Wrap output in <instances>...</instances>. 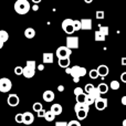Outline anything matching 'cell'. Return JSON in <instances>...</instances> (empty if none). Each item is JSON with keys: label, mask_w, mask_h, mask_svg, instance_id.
<instances>
[{"label": "cell", "mask_w": 126, "mask_h": 126, "mask_svg": "<svg viewBox=\"0 0 126 126\" xmlns=\"http://www.w3.org/2000/svg\"><path fill=\"white\" fill-rule=\"evenodd\" d=\"M12 87V82L8 78H1L0 79V92L1 93H8Z\"/></svg>", "instance_id": "277c9868"}, {"label": "cell", "mask_w": 126, "mask_h": 126, "mask_svg": "<svg viewBox=\"0 0 126 126\" xmlns=\"http://www.w3.org/2000/svg\"><path fill=\"white\" fill-rule=\"evenodd\" d=\"M50 111L52 112L53 114H54L55 116H58V115H60V114H62V112H63V109H62V105L61 104H58V103H55V104H53L52 106H51V109H50Z\"/></svg>", "instance_id": "5bb4252c"}, {"label": "cell", "mask_w": 126, "mask_h": 126, "mask_svg": "<svg viewBox=\"0 0 126 126\" xmlns=\"http://www.w3.org/2000/svg\"><path fill=\"white\" fill-rule=\"evenodd\" d=\"M94 104H95V107L97 111H104L107 107V100L106 98H103L102 96H101L100 98L94 101Z\"/></svg>", "instance_id": "ba28073f"}, {"label": "cell", "mask_w": 126, "mask_h": 126, "mask_svg": "<svg viewBox=\"0 0 126 126\" xmlns=\"http://www.w3.org/2000/svg\"><path fill=\"white\" fill-rule=\"evenodd\" d=\"M96 71H97V73H98V76H102V78H105V76L109 74V72H110V70H109V66L107 65H104V64H102V65H100V66L96 69Z\"/></svg>", "instance_id": "4fadbf2b"}, {"label": "cell", "mask_w": 126, "mask_h": 126, "mask_svg": "<svg viewBox=\"0 0 126 126\" xmlns=\"http://www.w3.org/2000/svg\"><path fill=\"white\" fill-rule=\"evenodd\" d=\"M54 96H55V95H54V92L51 91V90H47V91L43 93L42 97H43L44 102L50 103V102H52V101L54 100Z\"/></svg>", "instance_id": "7c38bea8"}, {"label": "cell", "mask_w": 126, "mask_h": 126, "mask_svg": "<svg viewBox=\"0 0 126 126\" xmlns=\"http://www.w3.org/2000/svg\"><path fill=\"white\" fill-rule=\"evenodd\" d=\"M15 74L16 75H22V66H16L15 67Z\"/></svg>", "instance_id": "8d00e7d4"}, {"label": "cell", "mask_w": 126, "mask_h": 126, "mask_svg": "<svg viewBox=\"0 0 126 126\" xmlns=\"http://www.w3.org/2000/svg\"><path fill=\"white\" fill-rule=\"evenodd\" d=\"M15 121L17 123H19V124H21L22 123V113H18L17 115L15 116Z\"/></svg>", "instance_id": "e575fe53"}, {"label": "cell", "mask_w": 126, "mask_h": 126, "mask_svg": "<svg viewBox=\"0 0 126 126\" xmlns=\"http://www.w3.org/2000/svg\"><path fill=\"white\" fill-rule=\"evenodd\" d=\"M7 103H8L9 106L16 107V106L19 105L20 98H19V96H18L17 94H10V95L8 96V98H7Z\"/></svg>", "instance_id": "30bf717a"}, {"label": "cell", "mask_w": 126, "mask_h": 126, "mask_svg": "<svg viewBox=\"0 0 126 126\" xmlns=\"http://www.w3.org/2000/svg\"><path fill=\"white\" fill-rule=\"evenodd\" d=\"M37 69L39 70V71H43V70H44V64H39V65H37Z\"/></svg>", "instance_id": "60d3db41"}, {"label": "cell", "mask_w": 126, "mask_h": 126, "mask_svg": "<svg viewBox=\"0 0 126 126\" xmlns=\"http://www.w3.org/2000/svg\"><path fill=\"white\" fill-rule=\"evenodd\" d=\"M89 75H90V78L93 79V80L97 79L98 78V73H97V71H96V69H92L91 71L89 72Z\"/></svg>", "instance_id": "83f0119b"}, {"label": "cell", "mask_w": 126, "mask_h": 126, "mask_svg": "<svg viewBox=\"0 0 126 126\" xmlns=\"http://www.w3.org/2000/svg\"><path fill=\"white\" fill-rule=\"evenodd\" d=\"M3 44H4V43L1 41V40H0V50H1V49H2V47H3Z\"/></svg>", "instance_id": "7dc6e473"}, {"label": "cell", "mask_w": 126, "mask_h": 126, "mask_svg": "<svg viewBox=\"0 0 126 126\" xmlns=\"http://www.w3.org/2000/svg\"><path fill=\"white\" fill-rule=\"evenodd\" d=\"M93 87H94V85H93V84H91V83H89V84L85 85V87L83 89V91H84V93H85V94H89V93H90V91H91V90L93 89Z\"/></svg>", "instance_id": "1f68e13d"}, {"label": "cell", "mask_w": 126, "mask_h": 126, "mask_svg": "<svg viewBox=\"0 0 126 126\" xmlns=\"http://www.w3.org/2000/svg\"><path fill=\"white\" fill-rule=\"evenodd\" d=\"M55 54H57L58 59H61V58H70V55L72 54V50L69 49L67 47L62 46V47H59V48L57 49Z\"/></svg>", "instance_id": "8992f818"}, {"label": "cell", "mask_w": 126, "mask_h": 126, "mask_svg": "<svg viewBox=\"0 0 126 126\" xmlns=\"http://www.w3.org/2000/svg\"><path fill=\"white\" fill-rule=\"evenodd\" d=\"M42 60H43V63H53V61H54V54L51 52H46L43 53Z\"/></svg>", "instance_id": "e0dca14e"}, {"label": "cell", "mask_w": 126, "mask_h": 126, "mask_svg": "<svg viewBox=\"0 0 126 126\" xmlns=\"http://www.w3.org/2000/svg\"><path fill=\"white\" fill-rule=\"evenodd\" d=\"M58 91H59V92H63V91H64V85H59V86H58Z\"/></svg>", "instance_id": "ee69618b"}, {"label": "cell", "mask_w": 126, "mask_h": 126, "mask_svg": "<svg viewBox=\"0 0 126 126\" xmlns=\"http://www.w3.org/2000/svg\"><path fill=\"white\" fill-rule=\"evenodd\" d=\"M31 9H32L33 11H38V10H39V4H33Z\"/></svg>", "instance_id": "7bdbcfd3"}, {"label": "cell", "mask_w": 126, "mask_h": 126, "mask_svg": "<svg viewBox=\"0 0 126 126\" xmlns=\"http://www.w3.org/2000/svg\"><path fill=\"white\" fill-rule=\"evenodd\" d=\"M121 81H122L123 83H126V72L121 74Z\"/></svg>", "instance_id": "ab89813d"}, {"label": "cell", "mask_w": 126, "mask_h": 126, "mask_svg": "<svg viewBox=\"0 0 126 126\" xmlns=\"http://www.w3.org/2000/svg\"><path fill=\"white\" fill-rule=\"evenodd\" d=\"M31 1H32V2H33V3H34V4H39V3H40V2H41V1H42V0H31Z\"/></svg>", "instance_id": "bcb514c9"}, {"label": "cell", "mask_w": 126, "mask_h": 126, "mask_svg": "<svg viewBox=\"0 0 126 126\" xmlns=\"http://www.w3.org/2000/svg\"><path fill=\"white\" fill-rule=\"evenodd\" d=\"M80 110H83V111H85L86 113H89V111H90V106L87 104H85L84 102L83 103H78L76 102V104L74 105V111H80Z\"/></svg>", "instance_id": "2e32d148"}, {"label": "cell", "mask_w": 126, "mask_h": 126, "mask_svg": "<svg viewBox=\"0 0 126 126\" xmlns=\"http://www.w3.org/2000/svg\"><path fill=\"white\" fill-rule=\"evenodd\" d=\"M122 125H123V126H126V118L122 122Z\"/></svg>", "instance_id": "c3c4849f"}, {"label": "cell", "mask_w": 126, "mask_h": 126, "mask_svg": "<svg viewBox=\"0 0 126 126\" xmlns=\"http://www.w3.org/2000/svg\"><path fill=\"white\" fill-rule=\"evenodd\" d=\"M24 37L27 39H33L35 37V30L33 28H27L24 30Z\"/></svg>", "instance_id": "d6986e66"}, {"label": "cell", "mask_w": 126, "mask_h": 126, "mask_svg": "<svg viewBox=\"0 0 126 126\" xmlns=\"http://www.w3.org/2000/svg\"><path fill=\"white\" fill-rule=\"evenodd\" d=\"M85 95H86L85 93H82V94H80V95H78L76 96V102L78 103H83L84 102V100H85Z\"/></svg>", "instance_id": "d6a6232c"}, {"label": "cell", "mask_w": 126, "mask_h": 126, "mask_svg": "<svg viewBox=\"0 0 126 126\" xmlns=\"http://www.w3.org/2000/svg\"><path fill=\"white\" fill-rule=\"evenodd\" d=\"M69 49H79V38L78 37H67L66 38V46Z\"/></svg>", "instance_id": "52a82bcc"}, {"label": "cell", "mask_w": 126, "mask_h": 126, "mask_svg": "<svg viewBox=\"0 0 126 126\" xmlns=\"http://www.w3.org/2000/svg\"><path fill=\"white\" fill-rule=\"evenodd\" d=\"M81 21V30H92V20L91 19H82Z\"/></svg>", "instance_id": "8fae6325"}, {"label": "cell", "mask_w": 126, "mask_h": 126, "mask_svg": "<svg viewBox=\"0 0 126 126\" xmlns=\"http://www.w3.org/2000/svg\"><path fill=\"white\" fill-rule=\"evenodd\" d=\"M98 31H100L103 35L107 37V35H109V32H110V29H109V27H100Z\"/></svg>", "instance_id": "4316f807"}, {"label": "cell", "mask_w": 126, "mask_h": 126, "mask_svg": "<svg viewBox=\"0 0 126 126\" xmlns=\"http://www.w3.org/2000/svg\"><path fill=\"white\" fill-rule=\"evenodd\" d=\"M95 17H96V19H104V17H105V13H104V11L103 10H97L96 11V13H95Z\"/></svg>", "instance_id": "4dcf8cb0"}, {"label": "cell", "mask_w": 126, "mask_h": 126, "mask_svg": "<svg viewBox=\"0 0 126 126\" xmlns=\"http://www.w3.org/2000/svg\"><path fill=\"white\" fill-rule=\"evenodd\" d=\"M94 39H95V41H97V42H104L105 41V39H106V37L105 35H103L102 33L100 32V31H95V33H94Z\"/></svg>", "instance_id": "7402d4cb"}, {"label": "cell", "mask_w": 126, "mask_h": 126, "mask_svg": "<svg viewBox=\"0 0 126 126\" xmlns=\"http://www.w3.org/2000/svg\"><path fill=\"white\" fill-rule=\"evenodd\" d=\"M55 126H67V123L66 122H63V121H60V122L55 123Z\"/></svg>", "instance_id": "f35d334b"}, {"label": "cell", "mask_w": 126, "mask_h": 126, "mask_svg": "<svg viewBox=\"0 0 126 126\" xmlns=\"http://www.w3.org/2000/svg\"><path fill=\"white\" fill-rule=\"evenodd\" d=\"M32 109H33V111H34V112H39L40 110L43 109V106H42V104L40 102H37V103H34V104H33Z\"/></svg>", "instance_id": "f546056e"}, {"label": "cell", "mask_w": 126, "mask_h": 126, "mask_svg": "<svg viewBox=\"0 0 126 126\" xmlns=\"http://www.w3.org/2000/svg\"><path fill=\"white\" fill-rule=\"evenodd\" d=\"M70 58H61V59H58V64H59L60 67L62 69H66V67L70 66Z\"/></svg>", "instance_id": "9a60e30c"}, {"label": "cell", "mask_w": 126, "mask_h": 126, "mask_svg": "<svg viewBox=\"0 0 126 126\" xmlns=\"http://www.w3.org/2000/svg\"><path fill=\"white\" fill-rule=\"evenodd\" d=\"M72 24H73L74 31H80V30H81V21H80V20H76V19L73 20Z\"/></svg>", "instance_id": "d4e9b609"}, {"label": "cell", "mask_w": 126, "mask_h": 126, "mask_svg": "<svg viewBox=\"0 0 126 126\" xmlns=\"http://www.w3.org/2000/svg\"><path fill=\"white\" fill-rule=\"evenodd\" d=\"M109 85L106 84V83H101V84H98L97 86V90L100 91L101 94H106L107 92H109Z\"/></svg>", "instance_id": "44dd1931"}, {"label": "cell", "mask_w": 126, "mask_h": 126, "mask_svg": "<svg viewBox=\"0 0 126 126\" xmlns=\"http://www.w3.org/2000/svg\"><path fill=\"white\" fill-rule=\"evenodd\" d=\"M70 75H72V78H82L86 74V69L80 65H74V66L70 67Z\"/></svg>", "instance_id": "3957f363"}, {"label": "cell", "mask_w": 126, "mask_h": 126, "mask_svg": "<svg viewBox=\"0 0 126 126\" xmlns=\"http://www.w3.org/2000/svg\"><path fill=\"white\" fill-rule=\"evenodd\" d=\"M82 93H84L82 87H75V89H74V95L75 96L80 95V94H82Z\"/></svg>", "instance_id": "d590c367"}, {"label": "cell", "mask_w": 126, "mask_h": 126, "mask_svg": "<svg viewBox=\"0 0 126 126\" xmlns=\"http://www.w3.org/2000/svg\"><path fill=\"white\" fill-rule=\"evenodd\" d=\"M121 102H122L123 105H125V106H126V95H124L122 98H121Z\"/></svg>", "instance_id": "b9f144b4"}, {"label": "cell", "mask_w": 126, "mask_h": 126, "mask_svg": "<svg viewBox=\"0 0 126 126\" xmlns=\"http://www.w3.org/2000/svg\"><path fill=\"white\" fill-rule=\"evenodd\" d=\"M121 63H122V65H124V66H126V57L122 58V61H121Z\"/></svg>", "instance_id": "f6af8a7d"}, {"label": "cell", "mask_w": 126, "mask_h": 126, "mask_svg": "<svg viewBox=\"0 0 126 126\" xmlns=\"http://www.w3.org/2000/svg\"><path fill=\"white\" fill-rule=\"evenodd\" d=\"M35 70H37V62L34 60H28L26 66L22 67V75L27 79H31L34 76Z\"/></svg>", "instance_id": "6da1fadb"}, {"label": "cell", "mask_w": 126, "mask_h": 126, "mask_svg": "<svg viewBox=\"0 0 126 126\" xmlns=\"http://www.w3.org/2000/svg\"><path fill=\"white\" fill-rule=\"evenodd\" d=\"M84 103H85V104H87V105H89V106H90V105L94 104V98H93V97H91V96H90L89 94H86V95H85Z\"/></svg>", "instance_id": "484cf974"}, {"label": "cell", "mask_w": 126, "mask_h": 126, "mask_svg": "<svg viewBox=\"0 0 126 126\" xmlns=\"http://www.w3.org/2000/svg\"><path fill=\"white\" fill-rule=\"evenodd\" d=\"M72 22H73V19H64L62 21V30L64 31L66 34H73L75 31H74L73 29V24H72Z\"/></svg>", "instance_id": "5b68a950"}, {"label": "cell", "mask_w": 126, "mask_h": 126, "mask_svg": "<svg viewBox=\"0 0 126 126\" xmlns=\"http://www.w3.org/2000/svg\"><path fill=\"white\" fill-rule=\"evenodd\" d=\"M0 40L2 42H7L9 40V33L6 30H0Z\"/></svg>", "instance_id": "cb8c5ba5"}, {"label": "cell", "mask_w": 126, "mask_h": 126, "mask_svg": "<svg viewBox=\"0 0 126 126\" xmlns=\"http://www.w3.org/2000/svg\"><path fill=\"white\" fill-rule=\"evenodd\" d=\"M67 126H81V123L79 121H75V120H72L67 123Z\"/></svg>", "instance_id": "836d02e7"}, {"label": "cell", "mask_w": 126, "mask_h": 126, "mask_svg": "<svg viewBox=\"0 0 126 126\" xmlns=\"http://www.w3.org/2000/svg\"><path fill=\"white\" fill-rule=\"evenodd\" d=\"M37 114H38V117H44V114H46V110H44V109L40 110L39 112H37Z\"/></svg>", "instance_id": "74e56055"}, {"label": "cell", "mask_w": 126, "mask_h": 126, "mask_svg": "<svg viewBox=\"0 0 126 126\" xmlns=\"http://www.w3.org/2000/svg\"><path fill=\"white\" fill-rule=\"evenodd\" d=\"M111 90H118L120 89V82L118 81H111Z\"/></svg>", "instance_id": "f1b7e54d"}, {"label": "cell", "mask_w": 126, "mask_h": 126, "mask_svg": "<svg viewBox=\"0 0 126 126\" xmlns=\"http://www.w3.org/2000/svg\"><path fill=\"white\" fill-rule=\"evenodd\" d=\"M89 95L91 96V97H93V98H94V101H95V100H97V98H100L101 96H102V94L100 93V91H98V90H97V87H95V86H94L93 89H92L91 91H90Z\"/></svg>", "instance_id": "ac0fdd59"}, {"label": "cell", "mask_w": 126, "mask_h": 126, "mask_svg": "<svg viewBox=\"0 0 126 126\" xmlns=\"http://www.w3.org/2000/svg\"><path fill=\"white\" fill-rule=\"evenodd\" d=\"M34 122V115L31 112H24L22 113V123L26 125H31Z\"/></svg>", "instance_id": "9c48e42d"}, {"label": "cell", "mask_w": 126, "mask_h": 126, "mask_svg": "<svg viewBox=\"0 0 126 126\" xmlns=\"http://www.w3.org/2000/svg\"><path fill=\"white\" fill-rule=\"evenodd\" d=\"M76 116H78V120L79 121H82V120H85L87 116V113L85 111H83V110H80V111H76Z\"/></svg>", "instance_id": "603a6c76"}, {"label": "cell", "mask_w": 126, "mask_h": 126, "mask_svg": "<svg viewBox=\"0 0 126 126\" xmlns=\"http://www.w3.org/2000/svg\"><path fill=\"white\" fill-rule=\"evenodd\" d=\"M43 118L47 121V122H53V121L55 120V115L49 110V111H46V114H44Z\"/></svg>", "instance_id": "ffe728a7"}, {"label": "cell", "mask_w": 126, "mask_h": 126, "mask_svg": "<svg viewBox=\"0 0 126 126\" xmlns=\"http://www.w3.org/2000/svg\"><path fill=\"white\" fill-rule=\"evenodd\" d=\"M13 8H15V11L18 15H27L30 11L31 6L28 0H17L15 2Z\"/></svg>", "instance_id": "7a4b0ae2"}, {"label": "cell", "mask_w": 126, "mask_h": 126, "mask_svg": "<svg viewBox=\"0 0 126 126\" xmlns=\"http://www.w3.org/2000/svg\"><path fill=\"white\" fill-rule=\"evenodd\" d=\"M28 1H29V0H28Z\"/></svg>", "instance_id": "f907efd6"}, {"label": "cell", "mask_w": 126, "mask_h": 126, "mask_svg": "<svg viewBox=\"0 0 126 126\" xmlns=\"http://www.w3.org/2000/svg\"><path fill=\"white\" fill-rule=\"evenodd\" d=\"M84 1H85V2H86V3H91V2H92V1H93V0H84Z\"/></svg>", "instance_id": "681fc988"}]
</instances>
